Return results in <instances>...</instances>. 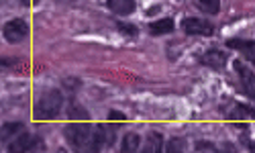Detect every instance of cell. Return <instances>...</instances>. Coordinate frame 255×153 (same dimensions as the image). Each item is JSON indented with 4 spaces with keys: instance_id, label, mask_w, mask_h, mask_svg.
<instances>
[{
    "instance_id": "cell-6",
    "label": "cell",
    "mask_w": 255,
    "mask_h": 153,
    "mask_svg": "<svg viewBox=\"0 0 255 153\" xmlns=\"http://www.w3.org/2000/svg\"><path fill=\"white\" fill-rule=\"evenodd\" d=\"M235 72H237V76H239V80H241V86H243L245 94H247L251 100H255V74H253V70L249 68V65L237 61V63H235Z\"/></svg>"
},
{
    "instance_id": "cell-13",
    "label": "cell",
    "mask_w": 255,
    "mask_h": 153,
    "mask_svg": "<svg viewBox=\"0 0 255 153\" xmlns=\"http://www.w3.org/2000/svg\"><path fill=\"white\" fill-rule=\"evenodd\" d=\"M139 145H141V137L137 133H127L121 141V151L123 153H135V151H139Z\"/></svg>"
},
{
    "instance_id": "cell-1",
    "label": "cell",
    "mask_w": 255,
    "mask_h": 153,
    "mask_svg": "<svg viewBox=\"0 0 255 153\" xmlns=\"http://www.w3.org/2000/svg\"><path fill=\"white\" fill-rule=\"evenodd\" d=\"M61 108H63V94L57 88H51V90H45L35 102L33 117L35 121H53L59 117Z\"/></svg>"
},
{
    "instance_id": "cell-8",
    "label": "cell",
    "mask_w": 255,
    "mask_h": 153,
    "mask_svg": "<svg viewBox=\"0 0 255 153\" xmlns=\"http://www.w3.org/2000/svg\"><path fill=\"white\" fill-rule=\"evenodd\" d=\"M227 59H229L227 53L221 51V49H215V47L206 49L200 55V63L202 65H208V68H212V70H223L225 65H227Z\"/></svg>"
},
{
    "instance_id": "cell-18",
    "label": "cell",
    "mask_w": 255,
    "mask_h": 153,
    "mask_svg": "<svg viewBox=\"0 0 255 153\" xmlns=\"http://www.w3.org/2000/svg\"><path fill=\"white\" fill-rule=\"evenodd\" d=\"M194 149H196V151H212V153H217V151H219L217 145H215V143H210V141H198Z\"/></svg>"
},
{
    "instance_id": "cell-15",
    "label": "cell",
    "mask_w": 255,
    "mask_h": 153,
    "mask_svg": "<svg viewBox=\"0 0 255 153\" xmlns=\"http://www.w3.org/2000/svg\"><path fill=\"white\" fill-rule=\"evenodd\" d=\"M25 127L20 125V123H6V125H2V133H0V139H2V143H6V139H10V137H14L18 131H23Z\"/></svg>"
},
{
    "instance_id": "cell-3",
    "label": "cell",
    "mask_w": 255,
    "mask_h": 153,
    "mask_svg": "<svg viewBox=\"0 0 255 153\" xmlns=\"http://www.w3.org/2000/svg\"><path fill=\"white\" fill-rule=\"evenodd\" d=\"M29 31H31V27H29V23L25 18H10L8 23H4V27H2L4 39L8 43H12V45H14V43L25 41L29 37Z\"/></svg>"
},
{
    "instance_id": "cell-7",
    "label": "cell",
    "mask_w": 255,
    "mask_h": 153,
    "mask_svg": "<svg viewBox=\"0 0 255 153\" xmlns=\"http://www.w3.org/2000/svg\"><path fill=\"white\" fill-rule=\"evenodd\" d=\"M37 147H43V141H41L37 135L29 133V131H23L20 137L8 145V151L12 153H18V151H31V149H37Z\"/></svg>"
},
{
    "instance_id": "cell-19",
    "label": "cell",
    "mask_w": 255,
    "mask_h": 153,
    "mask_svg": "<svg viewBox=\"0 0 255 153\" xmlns=\"http://www.w3.org/2000/svg\"><path fill=\"white\" fill-rule=\"evenodd\" d=\"M109 119H111V121H123V123H125V121H127V115L121 113V111H111V113H109Z\"/></svg>"
},
{
    "instance_id": "cell-5",
    "label": "cell",
    "mask_w": 255,
    "mask_h": 153,
    "mask_svg": "<svg viewBox=\"0 0 255 153\" xmlns=\"http://www.w3.org/2000/svg\"><path fill=\"white\" fill-rule=\"evenodd\" d=\"M115 139H117V127L104 123L94 127V151H100L102 147H111Z\"/></svg>"
},
{
    "instance_id": "cell-9",
    "label": "cell",
    "mask_w": 255,
    "mask_h": 153,
    "mask_svg": "<svg viewBox=\"0 0 255 153\" xmlns=\"http://www.w3.org/2000/svg\"><path fill=\"white\" fill-rule=\"evenodd\" d=\"M227 47H233V49L241 51L255 65V41H249V39H229Z\"/></svg>"
},
{
    "instance_id": "cell-10",
    "label": "cell",
    "mask_w": 255,
    "mask_h": 153,
    "mask_svg": "<svg viewBox=\"0 0 255 153\" xmlns=\"http://www.w3.org/2000/svg\"><path fill=\"white\" fill-rule=\"evenodd\" d=\"M106 4H109V8H111L115 14H121V16L131 14V12H135V8H137L135 0H106Z\"/></svg>"
},
{
    "instance_id": "cell-2",
    "label": "cell",
    "mask_w": 255,
    "mask_h": 153,
    "mask_svg": "<svg viewBox=\"0 0 255 153\" xmlns=\"http://www.w3.org/2000/svg\"><path fill=\"white\" fill-rule=\"evenodd\" d=\"M63 137L74 149H92L94 151V127L88 123H70L63 127Z\"/></svg>"
},
{
    "instance_id": "cell-16",
    "label": "cell",
    "mask_w": 255,
    "mask_h": 153,
    "mask_svg": "<svg viewBox=\"0 0 255 153\" xmlns=\"http://www.w3.org/2000/svg\"><path fill=\"white\" fill-rule=\"evenodd\" d=\"M184 145H186V141H184V139L174 137V139H169V143H167L165 151H169V153H178V151H184Z\"/></svg>"
},
{
    "instance_id": "cell-17",
    "label": "cell",
    "mask_w": 255,
    "mask_h": 153,
    "mask_svg": "<svg viewBox=\"0 0 255 153\" xmlns=\"http://www.w3.org/2000/svg\"><path fill=\"white\" fill-rule=\"evenodd\" d=\"M117 27H119V31L125 33V35H137V33H139V29H137L135 25H129V23H117Z\"/></svg>"
},
{
    "instance_id": "cell-4",
    "label": "cell",
    "mask_w": 255,
    "mask_h": 153,
    "mask_svg": "<svg viewBox=\"0 0 255 153\" xmlns=\"http://www.w3.org/2000/svg\"><path fill=\"white\" fill-rule=\"evenodd\" d=\"M182 29L186 35H202V37H210L215 33V25L210 23L206 18H200V16H190V18H184L182 20Z\"/></svg>"
},
{
    "instance_id": "cell-20",
    "label": "cell",
    "mask_w": 255,
    "mask_h": 153,
    "mask_svg": "<svg viewBox=\"0 0 255 153\" xmlns=\"http://www.w3.org/2000/svg\"><path fill=\"white\" fill-rule=\"evenodd\" d=\"M41 2V0H18L20 6H37Z\"/></svg>"
},
{
    "instance_id": "cell-12",
    "label": "cell",
    "mask_w": 255,
    "mask_h": 153,
    "mask_svg": "<svg viewBox=\"0 0 255 153\" xmlns=\"http://www.w3.org/2000/svg\"><path fill=\"white\" fill-rule=\"evenodd\" d=\"M161 149H163V137H161V133H157V131H149L143 151L145 153H159Z\"/></svg>"
},
{
    "instance_id": "cell-14",
    "label": "cell",
    "mask_w": 255,
    "mask_h": 153,
    "mask_svg": "<svg viewBox=\"0 0 255 153\" xmlns=\"http://www.w3.org/2000/svg\"><path fill=\"white\" fill-rule=\"evenodd\" d=\"M194 4L206 14H219L221 10V0H194Z\"/></svg>"
},
{
    "instance_id": "cell-11",
    "label": "cell",
    "mask_w": 255,
    "mask_h": 153,
    "mask_svg": "<svg viewBox=\"0 0 255 153\" xmlns=\"http://www.w3.org/2000/svg\"><path fill=\"white\" fill-rule=\"evenodd\" d=\"M174 18H169V16H163V18H157V20H151L149 23V31L151 35H169V33H174Z\"/></svg>"
}]
</instances>
